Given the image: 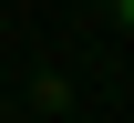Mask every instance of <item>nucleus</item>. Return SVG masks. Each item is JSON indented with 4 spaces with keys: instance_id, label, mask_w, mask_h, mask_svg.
Wrapping results in <instances>:
<instances>
[{
    "instance_id": "nucleus-1",
    "label": "nucleus",
    "mask_w": 134,
    "mask_h": 123,
    "mask_svg": "<svg viewBox=\"0 0 134 123\" xmlns=\"http://www.w3.org/2000/svg\"><path fill=\"white\" fill-rule=\"evenodd\" d=\"M124 31H134V0H124Z\"/></svg>"
}]
</instances>
